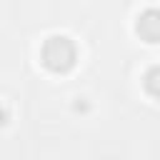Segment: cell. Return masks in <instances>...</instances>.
<instances>
[{"mask_svg": "<svg viewBox=\"0 0 160 160\" xmlns=\"http://www.w3.org/2000/svg\"><path fill=\"white\" fill-rule=\"evenodd\" d=\"M75 58H78V48L65 35L48 38L42 45V52H40V60L50 72H68L75 65Z\"/></svg>", "mask_w": 160, "mask_h": 160, "instance_id": "cell-1", "label": "cell"}, {"mask_svg": "<svg viewBox=\"0 0 160 160\" xmlns=\"http://www.w3.org/2000/svg\"><path fill=\"white\" fill-rule=\"evenodd\" d=\"M138 35L148 42H160V10H145L135 25Z\"/></svg>", "mask_w": 160, "mask_h": 160, "instance_id": "cell-2", "label": "cell"}, {"mask_svg": "<svg viewBox=\"0 0 160 160\" xmlns=\"http://www.w3.org/2000/svg\"><path fill=\"white\" fill-rule=\"evenodd\" d=\"M142 85H145V90H148L150 95L160 98V65H155V68H150V70L145 72Z\"/></svg>", "mask_w": 160, "mask_h": 160, "instance_id": "cell-3", "label": "cell"}]
</instances>
